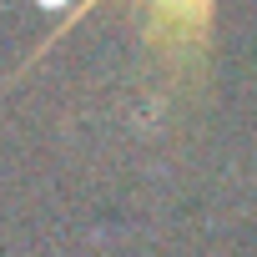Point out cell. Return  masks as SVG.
<instances>
[{
  "label": "cell",
  "instance_id": "cell-1",
  "mask_svg": "<svg viewBox=\"0 0 257 257\" xmlns=\"http://www.w3.org/2000/svg\"><path fill=\"white\" fill-rule=\"evenodd\" d=\"M96 6V0H81L76 16ZM76 16L66 26H76ZM147 21H152V41L167 51V56H202L207 46V31H212V0H147Z\"/></svg>",
  "mask_w": 257,
  "mask_h": 257
}]
</instances>
